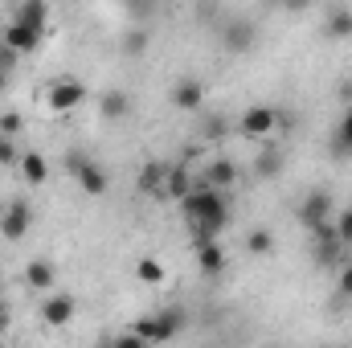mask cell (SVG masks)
<instances>
[{
    "mask_svg": "<svg viewBox=\"0 0 352 348\" xmlns=\"http://www.w3.org/2000/svg\"><path fill=\"white\" fill-rule=\"evenodd\" d=\"M221 135H226V119H221V115H213V119L205 123V140H221Z\"/></svg>",
    "mask_w": 352,
    "mask_h": 348,
    "instance_id": "obj_30",
    "label": "cell"
},
{
    "mask_svg": "<svg viewBox=\"0 0 352 348\" xmlns=\"http://www.w3.org/2000/svg\"><path fill=\"white\" fill-rule=\"evenodd\" d=\"M107 348H148V345H144L135 332H119V336H115V340H111Z\"/></svg>",
    "mask_w": 352,
    "mask_h": 348,
    "instance_id": "obj_29",
    "label": "cell"
},
{
    "mask_svg": "<svg viewBox=\"0 0 352 348\" xmlns=\"http://www.w3.org/2000/svg\"><path fill=\"white\" fill-rule=\"evenodd\" d=\"M16 62H21V58H16V54L0 41V70H4V74H12V70H16Z\"/></svg>",
    "mask_w": 352,
    "mask_h": 348,
    "instance_id": "obj_31",
    "label": "cell"
},
{
    "mask_svg": "<svg viewBox=\"0 0 352 348\" xmlns=\"http://www.w3.org/2000/svg\"><path fill=\"white\" fill-rule=\"evenodd\" d=\"M8 324V303H4V295H0V328Z\"/></svg>",
    "mask_w": 352,
    "mask_h": 348,
    "instance_id": "obj_33",
    "label": "cell"
},
{
    "mask_svg": "<svg viewBox=\"0 0 352 348\" xmlns=\"http://www.w3.org/2000/svg\"><path fill=\"white\" fill-rule=\"evenodd\" d=\"M278 123H283L278 107L258 102V107L242 111V119H238V135H242V140H266V135H274V131H278Z\"/></svg>",
    "mask_w": 352,
    "mask_h": 348,
    "instance_id": "obj_2",
    "label": "cell"
},
{
    "mask_svg": "<svg viewBox=\"0 0 352 348\" xmlns=\"http://www.w3.org/2000/svg\"><path fill=\"white\" fill-rule=\"evenodd\" d=\"M8 78H12V74H4V70H0V94L8 90Z\"/></svg>",
    "mask_w": 352,
    "mask_h": 348,
    "instance_id": "obj_34",
    "label": "cell"
},
{
    "mask_svg": "<svg viewBox=\"0 0 352 348\" xmlns=\"http://www.w3.org/2000/svg\"><path fill=\"white\" fill-rule=\"evenodd\" d=\"M336 291H340V295H349V299H352V262L344 266V270H340V279H336Z\"/></svg>",
    "mask_w": 352,
    "mask_h": 348,
    "instance_id": "obj_32",
    "label": "cell"
},
{
    "mask_svg": "<svg viewBox=\"0 0 352 348\" xmlns=\"http://www.w3.org/2000/svg\"><path fill=\"white\" fill-rule=\"evenodd\" d=\"M21 127H25V119H21L16 111H4V115H0V135H4V140L21 135Z\"/></svg>",
    "mask_w": 352,
    "mask_h": 348,
    "instance_id": "obj_26",
    "label": "cell"
},
{
    "mask_svg": "<svg viewBox=\"0 0 352 348\" xmlns=\"http://www.w3.org/2000/svg\"><path fill=\"white\" fill-rule=\"evenodd\" d=\"M263 348H283V345H263Z\"/></svg>",
    "mask_w": 352,
    "mask_h": 348,
    "instance_id": "obj_35",
    "label": "cell"
},
{
    "mask_svg": "<svg viewBox=\"0 0 352 348\" xmlns=\"http://www.w3.org/2000/svg\"><path fill=\"white\" fill-rule=\"evenodd\" d=\"M54 262H45V259H33L29 266H25V283L33 287V291H41V295H54Z\"/></svg>",
    "mask_w": 352,
    "mask_h": 348,
    "instance_id": "obj_12",
    "label": "cell"
},
{
    "mask_svg": "<svg viewBox=\"0 0 352 348\" xmlns=\"http://www.w3.org/2000/svg\"><path fill=\"white\" fill-rule=\"evenodd\" d=\"M70 173H74V180H78V188L87 193V197H102L107 193V173L90 160V156H70Z\"/></svg>",
    "mask_w": 352,
    "mask_h": 348,
    "instance_id": "obj_5",
    "label": "cell"
},
{
    "mask_svg": "<svg viewBox=\"0 0 352 348\" xmlns=\"http://www.w3.org/2000/svg\"><path fill=\"white\" fill-rule=\"evenodd\" d=\"M148 41H152V37H148L144 29H131V33L123 37V50H127V54L135 58V54H144V50H148Z\"/></svg>",
    "mask_w": 352,
    "mask_h": 348,
    "instance_id": "obj_25",
    "label": "cell"
},
{
    "mask_svg": "<svg viewBox=\"0 0 352 348\" xmlns=\"http://www.w3.org/2000/svg\"><path fill=\"white\" fill-rule=\"evenodd\" d=\"M324 37H332V41L352 37V8L349 4H332V8L324 12Z\"/></svg>",
    "mask_w": 352,
    "mask_h": 348,
    "instance_id": "obj_11",
    "label": "cell"
},
{
    "mask_svg": "<svg viewBox=\"0 0 352 348\" xmlns=\"http://www.w3.org/2000/svg\"><path fill=\"white\" fill-rule=\"evenodd\" d=\"M12 21H16V25H29V29H37V33H45L50 4H45V0H25V4L12 12Z\"/></svg>",
    "mask_w": 352,
    "mask_h": 348,
    "instance_id": "obj_13",
    "label": "cell"
},
{
    "mask_svg": "<svg viewBox=\"0 0 352 348\" xmlns=\"http://www.w3.org/2000/svg\"><path fill=\"white\" fill-rule=\"evenodd\" d=\"M197 266H201V274H221L226 270L221 242H197Z\"/></svg>",
    "mask_w": 352,
    "mask_h": 348,
    "instance_id": "obj_15",
    "label": "cell"
},
{
    "mask_svg": "<svg viewBox=\"0 0 352 348\" xmlns=\"http://www.w3.org/2000/svg\"><path fill=\"white\" fill-rule=\"evenodd\" d=\"M336 152H352V107L340 115V123H336Z\"/></svg>",
    "mask_w": 352,
    "mask_h": 348,
    "instance_id": "obj_24",
    "label": "cell"
},
{
    "mask_svg": "<svg viewBox=\"0 0 352 348\" xmlns=\"http://www.w3.org/2000/svg\"><path fill=\"white\" fill-rule=\"evenodd\" d=\"M254 173L258 176H278L283 173V152H278V148H263L258 160H254Z\"/></svg>",
    "mask_w": 352,
    "mask_h": 348,
    "instance_id": "obj_22",
    "label": "cell"
},
{
    "mask_svg": "<svg viewBox=\"0 0 352 348\" xmlns=\"http://www.w3.org/2000/svg\"><path fill=\"white\" fill-rule=\"evenodd\" d=\"M135 279L148 283V287H160V283H164V262L160 259H140L135 262Z\"/></svg>",
    "mask_w": 352,
    "mask_h": 348,
    "instance_id": "obj_21",
    "label": "cell"
},
{
    "mask_svg": "<svg viewBox=\"0 0 352 348\" xmlns=\"http://www.w3.org/2000/svg\"><path fill=\"white\" fill-rule=\"evenodd\" d=\"M74 316H78V299L74 295L54 291V295L41 299V324L45 328H66V324H74Z\"/></svg>",
    "mask_w": 352,
    "mask_h": 348,
    "instance_id": "obj_4",
    "label": "cell"
},
{
    "mask_svg": "<svg viewBox=\"0 0 352 348\" xmlns=\"http://www.w3.org/2000/svg\"><path fill=\"white\" fill-rule=\"evenodd\" d=\"M41 37L45 33H37V29H29V25H16V21H8V29H4V45L16 54V58H25V54H33L37 45H41Z\"/></svg>",
    "mask_w": 352,
    "mask_h": 348,
    "instance_id": "obj_8",
    "label": "cell"
},
{
    "mask_svg": "<svg viewBox=\"0 0 352 348\" xmlns=\"http://www.w3.org/2000/svg\"><path fill=\"white\" fill-rule=\"evenodd\" d=\"M246 250H250L254 259H266V254H274V230H266V226H254V230L246 234Z\"/></svg>",
    "mask_w": 352,
    "mask_h": 348,
    "instance_id": "obj_19",
    "label": "cell"
},
{
    "mask_svg": "<svg viewBox=\"0 0 352 348\" xmlns=\"http://www.w3.org/2000/svg\"><path fill=\"white\" fill-rule=\"evenodd\" d=\"M140 188L160 197V193H164V164H148V168L140 173Z\"/></svg>",
    "mask_w": 352,
    "mask_h": 348,
    "instance_id": "obj_23",
    "label": "cell"
},
{
    "mask_svg": "<svg viewBox=\"0 0 352 348\" xmlns=\"http://www.w3.org/2000/svg\"><path fill=\"white\" fill-rule=\"evenodd\" d=\"M299 221L307 226V234L320 230V226H328V221H332V197H328L324 188L307 193V201H303V209H299Z\"/></svg>",
    "mask_w": 352,
    "mask_h": 348,
    "instance_id": "obj_7",
    "label": "cell"
},
{
    "mask_svg": "<svg viewBox=\"0 0 352 348\" xmlns=\"http://www.w3.org/2000/svg\"><path fill=\"white\" fill-rule=\"evenodd\" d=\"M0 140H4V135H0Z\"/></svg>",
    "mask_w": 352,
    "mask_h": 348,
    "instance_id": "obj_36",
    "label": "cell"
},
{
    "mask_svg": "<svg viewBox=\"0 0 352 348\" xmlns=\"http://www.w3.org/2000/svg\"><path fill=\"white\" fill-rule=\"evenodd\" d=\"M184 324H188V312H184V307H164V312L156 316V340H160V345L173 340L176 332H184Z\"/></svg>",
    "mask_w": 352,
    "mask_h": 348,
    "instance_id": "obj_14",
    "label": "cell"
},
{
    "mask_svg": "<svg viewBox=\"0 0 352 348\" xmlns=\"http://www.w3.org/2000/svg\"><path fill=\"white\" fill-rule=\"evenodd\" d=\"M336 238H340V246H344V242H352V205L340 213V221H336Z\"/></svg>",
    "mask_w": 352,
    "mask_h": 348,
    "instance_id": "obj_28",
    "label": "cell"
},
{
    "mask_svg": "<svg viewBox=\"0 0 352 348\" xmlns=\"http://www.w3.org/2000/svg\"><path fill=\"white\" fill-rule=\"evenodd\" d=\"M234 180H238V164H234L230 156H213V160L205 164V180H201V184L213 188V193H226Z\"/></svg>",
    "mask_w": 352,
    "mask_h": 348,
    "instance_id": "obj_9",
    "label": "cell"
},
{
    "mask_svg": "<svg viewBox=\"0 0 352 348\" xmlns=\"http://www.w3.org/2000/svg\"><path fill=\"white\" fill-rule=\"evenodd\" d=\"M168 98H173L176 111H201V102H205V83H201V78H180Z\"/></svg>",
    "mask_w": 352,
    "mask_h": 348,
    "instance_id": "obj_10",
    "label": "cell"
},
{
    "mask_svg": "<svg viewBox=\"0 0 352 348\" xmlns=\"http://www.w3.org/2000/svg\"><path fill=\"white\" fill-rule=\"evenodd\" d=\"M29 226H33V209H29V201H12L8 209H4V217H0V234L8 238V242H21L25 234H29Z\"/></svg>",
    "mask_w": 352,
    "mask_h": 348,
    "instance_id": "obj_6",
    "label": "cell"
},
{
    "mask_svg": "<svg viewBox=\"0 0 352 348\" xmlns=\"http://www.w3.org/2000/svg\"><path fill=\"white\" fill-rule=\"evenodd\" d=\"M0 164H4V168H16V164H21V152L12 148V140H0Z\"/></svg>",
    "mask_w": 352,
    "mask_h": 348,
    "instance_id": "obj_27",
    "label": "cell"
},
{
    "mask_svg": "<svg viewBox=\"0 0 352 348\" xmlns=\"http://www.w3.org/2000/svg\"><path fill=\"white\" fill-rule=\"evenodd\" d=\"M16 168H21V176H25L33 188L50 180V164H45V156H41V152H21V164H16Z\"/></svg>",
    "mask_w": 352,
    "mask_h": 348,
    "instance_id": "obj_17",
    "label": "cell"
},
{
    "mask_svg": "<svg viewBox=\"0 0 352 348\" xmlns=\"http://www.w3.org/2000/svg\"><path fill=\"white\" fill-rule=\"evenodd\" d=\"M250 45H254V25H230V29H226V50L242 54V50H250Z\"/></svg>",
    "mask_w": 352,
    "mask_h": 348,
    "instance_id": "obj_20",
    "label": "cell"
},
{
    "mask_svg": "<svg viewBox=\"0 0 352 348\" xmlns=\"http://www.w3.org/2000/svg\"><path fill=\"white\" fill-rule=\"evenodd\" d=\"M188 226L197 230V242H217V234L230 226V201L226 193H213L205 184H192V193L180 201Z\"/></svg>",
    "mask_w": 352,
    "mask_h": 348,
    "instance_id": "obj_1",
    "label": "cell"
},
{
    "mask_svg": "<svg viewBox=\"0 0 352 348\" xmlns=\"http://www.w3.org/2000/svg\"><path fill=\"white\" fill-rule=\"evenodd\" d=\"M98 111H102V119H123V115L131 111V98H127L123 90H107V94L98 98Z\"/></svg>",
    "mask_w": 352,
    "mask_h": 348,
    "instance_id": "obj_18",
    "label": "cell"
},
{
    "mask_svg": "<svg viewBox=\"0 0 352 348\" xmlns=\"http://www.w3.org/2000/svg\"><path fill=\"white\" fill-rule=\"evenodd\" d=\"M82 102H87V87L78 78H58V83H50V90H45V107L58 111V115L78 111Z\"/></svg>",
    "mask_w": 352,
    "mask_h": 348,
    "instance_id": "obj_3",
    "label": "cell"
},
{
    "mask_svg": "<svg viewBox=\"0 0 352 348\" xmlns=\"http://www.w3.org/2000/svg\"><path fill=\"white\" fill-rule=\"evenodd\" d=\"M192 193V176L184 164H176V168H164V193L160 197H173V201H184Z\"/></svg>",
    "mask_w": 352,
    "mask_h": 348,
    "instance_id": "obj_16",
    "label": "cell"
}]
</instances>
